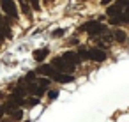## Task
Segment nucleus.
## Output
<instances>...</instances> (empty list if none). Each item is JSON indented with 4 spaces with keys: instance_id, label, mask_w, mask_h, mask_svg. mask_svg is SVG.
I'll return each instance as SVG.
<instances>
[{
    "instance_id": "obj_1",
    "label": "nucleus",
    "mask_w": 129,
    "mask_h": 122,
    "mask_svg": "<svg viewBox=\"0 0 129 122\" xmlns=\"http://www.w3.org/2000/svg\"><path fill=\"white\" fill-rule=\"evenodd\" d=\"M0 7H2L4 14L9 20H16L18 18V11H16V6H14V0H0Z\"/></svg>"
},
{
    "instance_id": "obj_2",
    "label": "nucleus",
    "mask_w": 129,
    "mask_h": 122,
    "mask_svg": "<svg viewBox=\"0 0 129 122\" xmlns=\"http://www.w3.org/2000/svg\"><path fill=\"white\" fill-rule=\"evenodd\" d=\"M57 73H64V74H69L71 71H74V67L73 66H69L67 62H64L62 60V57H55L53 60H51V64H50Z\"/></svg>"
},
{
    "instance_id": "obj_3",
    "label": "nucleus",
    "mask_w": 129,
    "mask_h": 122,
    "mask_svg": "<svg viewBox=\"0 0 129 122\" xmlns=\"http://www.w3.org/2000/svg\"><path fill=\"white\" fill-rule=\"evenodd\" d=\"M81 30H85V32H88L90 36H99V34H103V32H106L108 28H106L104 25H101L99 21H88V23H85V25L81 27Z\"/></svg>"
},
{
    "instance_id": "obj_4",
    "label": "nucleus",
    "mask_w": 129,
    "mask_h": 122,
    "mask_svg": "<svg viewBox=\"0 0 129 122\" xmlns=\"http://www.w3.org/2000/svg\"><path fill=\"white\" fill-rule=\"evenodd\" d=\"M87 58L94 60V62H103L106 60V51L101 48H88L87 50Z\"/></svg>"
},
{
    "instance_id": "obj_5",
    "label": "nucleus",
    "mask_w": 129,
    "mask_h": 122,
    "mask_svg": "<svg viewBox=\"0 0 129 122\" xmlns=\"http://www.w3.org/2000/svg\"><path fill=\"white\" fill-rule=\"evenodd\" d=\"M62 60H64V62H67L69 66H73V67H74V66H80V62H81V60H80V57H78L74 51H66V53L62 55Z\"/></svg>"
},
{
    "instance_id": "obj_6",
    "label": "nucleus",
    "mask_w": 129,
    "mask_h": 122,
    "mask_svg": "<svg viewBox=\"0 0 129 122\" xmlns=\"http://www.w3.org/2000/svg\"><path fill=\"white\" fill-rule=\"evenodd\" d=\"M37 73H39V74H43L44 78H53L57 71H55L51 66H48V64H46V66H41V67H37Z\"/></svg>"
},
{
    "instance_id": "obj_7",
    "label": "nucleus",
    "mask_w": 129,
    "mask_h": 122,
    "mask_svg": "<svg viewBox=\"0 0 129 122\" xmlns=\"http://www.w3.org/2000/svg\"><path fill=\"white\" fill-rule=\"evenodd\" d=\"M4 113L11 115L13 120H21V118H23V111H21L20 108H4Z\"/></svg>"
},
{
    "instance_id": "obj_8",
    "label": "nucleus",
    "mask_w": 129,
    "mask_h": 122,
    "mask_svg": "<svg viewBox=\"0 0 129 122\" xmlns=\"http://www.w3.org/2000/svg\"><path fill=\"white\" fill-rule=\"evenodd\" d=\"M53 80L58 81V83H71V81H74L71 74H64V73H55Z\"/></svg>"
},
{
    "instance_id": "obj_9",
    "label": "nucleus",
    "mask_w": 129,
    "mask_h": 122,
    "mask_svg": "<svg viewBox=\"0 0 129 122\" xmlns=\"http://www.w3.org/2000/svg\"><path fill=\"white\" fill-rule=\"evenodd\" d=\"M48 53H50V50L48 48H41V50H36L34 51V58L37 60V62H43L46 57H48Z\"/></svg>"
},
{
    "instance_id": "obj_10",
    "label": "nucleus",
    "mask_w": 129,
    "mask_h": 122,
    "mask_svg": "<svg viewBox=\"0 0 129 122\" xmlns=\"http://www.w3.org/2000/svg\"><path fill=\"white\" fill-rule=\"evenodd\" d=\"M111 37H113V39H115V41H117V43H124V41H125V39H127V34H125V32H124V30H115V32H113V36H111Z\"/></svg>"
},
{
    "instance_id": "obj_11",
    "label": "nucleus",
    "mask_w": 129,
    "mask_h": 122,
    "mask_svg": "<svg viewBox=\"0 0 129 122\" xmlns=\"http://www.w3.org/2000/svg\"><path fill=\"white\" fill-rule=\"evenodd\" d=\"M36 83H37V85H39L41 88H44V90H46V88L50 87V83H51V81H50V78H44V76H43V78L36 80Z\"/></svg>"
},
{
    "instance_id": "obj_12",
    "label": "nucleus",
    "mask_w": 129,
    "mask_h": 122,
    "mask_svg": "<svg viewBox=\"0 0 129 122\" xmlns=\"http://www.w3.org/2000/svg\"><path fill=\"white\" fill-rule=\"evenodd\" d=\"M21 11H23V14H27L28 18H32V14H30V6H28L27 2H23V4H21Z\"/></svg>"
},
{
    "instance_id": "obj_13",
    "label": "nucleus",
    "mask_w": 129,
    "mask_h": 122,
    "mask_svg": "<svg viewBox=\"0 0 129 122\" xmlns=\"http://www.w3.org/2000/svg\"><path fill=\"white\" fill-rule=\"evenodd\" d=\"M122 13H124V11H122ZM122 13H120V14H122ZM120 14L111 16V18H110V25H118V23H122V21H120Z\"/></svg>"
},
{
    "instance_id": "obj_14",
    "label": "nucleus",
    "mask_w": 129,
    "mask_h": 122,
    "mask_svg": "<svg viewBox=\"0 0 129 122\" xmlns=\"http://www.w3.org/2000/svg\"><path fill=\"white\" fill-rule=\"evenodd\" d=\"M76 55L80 57V60H85V58H87V50H85V48H81V50H80Z\"/></svg>"
},
{
    "instance_id": "obj_15",
    "label": "nucleus",
    "mask_w": 129,
    "mask_h": 122,
    "mask_svg": "<svg viewBox=\"0 0 129 122\" xmlns=\"http://www.w3.org/2000/svg\"><path fill=\"white\" fill-rule=\"evenodd\" d=\"M64 36V28H55L53 30V37H62Z\"/></svg>"
},
{
    "instance_id": "obj_16",
    "label": "nucleus",
    "mask_w": 129,
    "mask_h": 122,
    "mask_svg": "<svg viewBox=\"0 0 129 122\" xmlns=\"http://www.w3.org/2000/svg\"><path fill=\"white\" fill-rule=\"evenodd\" d=\"M39 103V99H28V101H23V104H28V106H36Z\"/></svg>"
},
{
    "instance_id": "obj_17",
    "label": "nucleus",
    "mask_w": 129,
    "mask_h": 122,
    "mask_svg": "<svg viewBox=\"0 0 129 122\" xmlns=\"http://www.w3.org/2000/svg\"><path fill=\"white\" fill-rule=\"evenodd\" d=\"M30 4H32V7L36 11H39V0H30Z\"/></svg>"
},
{
    "instance_id": "obj_18",
    "label": "nucleus",
    "mask_w": 129,
    "mask_h": 122,
    "mask_svg": "<svg viewBox=\"0 0 129 122\" xmlns=\"http://www.w3.org/2000/svg\"><path fill=\"white\" fill-rule=\"evenodd\" d=\"M55 97H57V92L51 90V92H50V99H55Z\"/></svg>"
},
{
    "instance_id": "obj_19",
    "label": "nucleus",
    "mask_w": 129,
    "mask_h": 122,
    "mask_svg": "<svg viewBox=\"0 0 129 122\" xmlns=\"http://www.w3.org/2000/svg\"><path fill=\"white\" fill-rule=\"evenodd\" d=\"M111 2H113V0H103V6H110Z\"/></svg>"
},
{
    "instance_id": "obj_20",
    "label": "nucleus",
    "mask_w": 129,
    "mask_h": 122,
    "mask_svg": "<svg viewBox=\"0 0 129 122\" xmlns=\"http://www.w3.org/2000/svg\"><path fill=\"white\" fill-rule=\"evenodd\" d=\"M2 117H4V106L0 104V118H2Z\"/></svg>"
},
{
    "instance_id": "obj_21",
    "label": "nucleus",
    "mask_w": 129,
    "mask_h": 122,
    "mask_svg": "<svg viewBox=\"0 0 129 122\" xmlns=\"http://www.w3.org/2000/svg\"><path fill=\"white\" fill-rule=\"evenodd\" d=\"M124 14H125V16L129 18V7H127V9H124Z\"/></svg>"
},
{
    "instance_id": "obj_22",
    "label": "nucleus",
    "mask_w": 129,
    "mask_h": 122,
    "mask_svg": "<svg viewBox=\"0 0 129 122\" xmlns=\"http://www.w3.org/2000/svg\"><path fill=\"white\" fill-rule=\"evenodd\" d=\"M18 2H20V4H23V2H25V0H18Z\"/></svg>"
},
{
    "instance_id": "obj_23",
    "label": "nucleus",
    "mask_w": 129,
    "mask_h": 122,
    "mask_svg": "<svg viewBox=\"0 0 129 122\" xmlns=\"http://www.w3.org/2000/svg\"><path fill=\"white\" fill-rule=\"evenodd\" d=\"M44 2H53V0H44Z\"/></svg>"
},
{
    "instance_id": "obj_24",
    "label": "nucleus",
    "mask_w": 129,
    "mask_h": 122,
    "mask_svg": "<svg viewBox=\"0 0 129 122\" xmlns=\"http://www.w3.org/2000/svg\"><path fill=\"white\" fill-rule=\"evenodd\" d=\"M0 23H2V16H0Z\"/></svg>"
},
{
    "instance_id": "obj_25",
    "label": "nucleus",
    "mask_w": 129,
    "mask_h": 122,
    "mask_svg": "<svg viewBox=\"0 0 129 122\" xmlns=\"http://www.w3.org/2000/svg\"><path fill=\"white\" fill-rule=\"evenodd\" d=\"M25 122H30V120H25Z\"/></svg>"
}]
</instances>
